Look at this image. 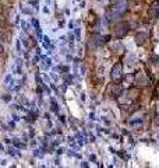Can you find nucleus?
<instances>
[{
	"mask_svg": "<svg viewBox=\"0 0 159 168\" xmlns=\"http://www.w3.org/2000/svg\"><path fill=\"white\" fill-rule=\"evenodd\" d=\"M126 10H127V3H126V0H119V2L115 4V7H113V11H115L116 14H121V13H124Z\"/></svg>",
	"mask_w": 159,
	"mask_h": 168,
	"instance_id": "obj_1",
	"label": "nucleus"
},
{
	"mask_svg": "<svg viewBox=\"0 0 159 168\" xmlns=\"http://www.w3.org/2000/svg\"><path fill=\"white\" fill-rule=\"evenodd\" d=\"M121 77V64H115V67H113V70H112V79L117 81Z\"/></svg>",
	"mask_w": 159,
	"mask_h": 168,
	"instance_id": "obj_2",
	"label": "nucleus"
},
{
	"mask_svg": "<svg viewBox=\"0 0 159 168\" xmlns=\"http://www.w3.org/2000/svg\"><path fill=\"white\" fill-rule=\"evenodd\" d=\"M127 27H128L127 23H120L119 25L116 27V35L117 36H123L126 32H127Z\"/></svg>",
	"mask_w": 159,
	"mask_h": 168,
	"instance_id": "obj_3",
	"label": "nucleus"
},
{
	"mask_svg": "<svg viewBox=\"0 0 159 168\" xmlns=\"http://www.w3.org/2000/svg\"><path fill=\"white\" fill-rule=\"evenodd\" d=\"M145 38H146L145 34H138L137 35V44H144L145 42Z\"/></svg>",
	"mask_w": 159,
	"mask_h": 168,
	"instance_id": "obj_4",
	"label": "nucleus"
}]
</instances>
